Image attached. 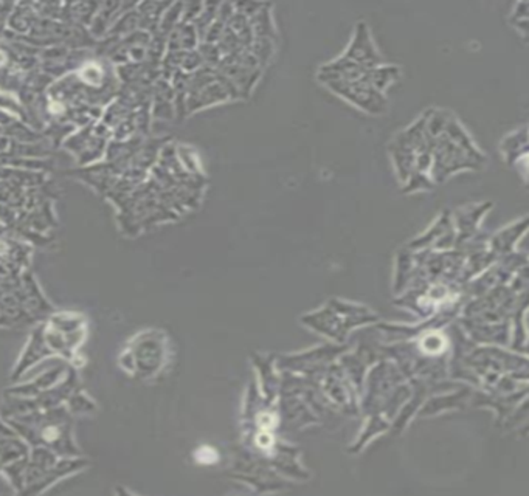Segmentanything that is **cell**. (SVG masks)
Listing matches in <instances>:
<instances>
[{
	"mask_svg": "<svg viewBox=\"0 0 529 496\" xmlns=\"http://www.w3.org/2000/svg\"><path fill=\"white\" fill-rule=\"evenodd\" d=\"M321 84H325L335 95L347 99L352 106H356V108L366 113H371V115H379V113H383L388 108L385 94L375 90L371 84L344 82L335 80L323 81Z\"/></svg>",
	"mask_w": 529,
	"mask_h": 496,
	"instance_id": "6da1fadb",
	"label": "cell"
},
{
	"mask_svg": "<svg viewBox=\"0 0 529 496\" xmlns=\"http://www.w3.org/2000/svg\"><path fill=\"white\" fill-rule=\"evenodd\" d=\"M340 56L365 68H374L383 64V58L375 47L370 28L365 22H359L356 25L347 50Z\"/></svg>",
	"mask_w": 529,
	"mask_h": 496,
	"instance_id": "7a4b0ae2",
	"label": "cell"
},
{
	"mask_svg": "<svg viewBox=\"0 0 529 496\" xmlns=\"http://www.w3.org/2000/svg\"><path fill=\"white\" fill-rule=\"evenodd\" d=\"M249 20L253 30V36L258 37V39H270L273 42H277V28H275L270 14V5H264L263 8Z\"/></svg>",
	"mask_w": 529,
	"mask_h": 496,
	"instance_id": "3957f363",
	"label": "cell"
},
{
	"mask_svg": "<svg viewBox=\"0 0 529 496\" xmlns=\"http://www.w3.org/2000/svg\"><path fill=\"white\" fill-rule=\"evenodd\" d=\"M401 80V68L397 65H387L382 64L379 67L371 68V86L385 94L387 89Z\"/></svg>",
	"mask_w": 529,
	"mask_h": 496,
	"instance_id": "277c9868",
	"label": "cell"
},
{
	"mask_svg": "<svg viewBox=\"0 0 529 496\" xmlns=\"http://www.w3.org/2000/svg\"><path fill=\"white\" fill-rule=\"evenodd\" d=\"M250 53L258 61L259 67L263 68L272 61V56L275 53V42L270 39H258V37H255L250 47Z\"/></svg>",
	"mask_w": 529,
	"mask_h": 496,
	"instance_id": "5b68a950",
	"label": "cell"
},
{
	"mask_svg": "<svg viewBox=\"0 0 529 496\" xmlns=\"http://www.w3.org/2000/svg\"><path fill=\"white\" fill-rule=\"evenodd\" d=\"M528 2H520L516 5L511 14V24L512 27L521 33V36L528 37Z\"/></svg>",
	"mask_w": 529,
	"mask_h": 496,
	"instance_id": "8992f818",
	"label": "cell"
},
{
	"mask_svg": "<svg viewBox=\"0 0 529 496\" xmlns=\"http://www.w3.org/2000/svg\"><path fill=\"white\" fill-rule=\"evenodd\" d=\"M423 349L425 350V352H430V354L441 352V350L444 349V338L440 333H428L423 340Z\"/></svg>",
	"mask_w": 529,
	"mask_h": 496,
	"instance_id": "52a82bcc",
	"label": "cell"
},
{
	"mask_svg": "<svg viewBox=\"0 0 529 496\" xmlns=\"http://www.w3.org/2000/svg\"><path fill=\"white\" fill-rule=\"evenodd\" d=\"M199 464H213L218 461V452L211 447H201L194 454Z\"/></svg>",
	"mask_w": 529,
	"mask_h": 496,
	"instance_id": "ba28073f",
	"label": "cell"
}]
</instances>
